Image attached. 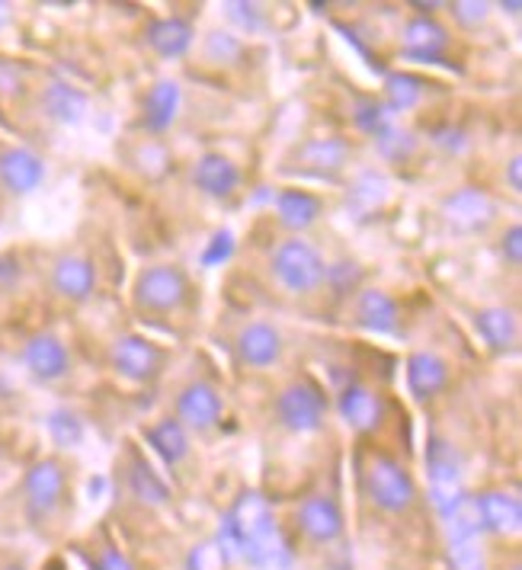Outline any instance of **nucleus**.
<instances>
[{
  "instance_id": "f257e3e1",
  "label": "nucleus",
  "mask_w": 522,
  "mask_h": 570,
  "mask_svg": "<svg viewBox=\"0 0 522 570\" xmlns=\"http://www.w3.org/2000/svg\"><path fill=\"white\" fill-rule=\"evenodd\" d=\"M218 548L232 561L235 554L247 558L254 568L283 570L288 568V544L273 519L269 503L260 493H244L221 522Z\"/></svg>"
},
{
  "instance_id": "f03ea898",
  "label": "nucleus",
  "mask_w": 522,
  "mask_h": 570,
  "mask_svg": "<svg viewBox=\"0 0 522 570\" xmlns=\"http://www.w3.org/2000/svg\"><path fill=\"white\" fill-rule=\"evenodd\" d=\"M366 484L372 500L388 510V513H401L414 503V478L404 471L401 462H394L392 455H375L366 471Z\"/></svg>"
},
{
  "instance_id": "7ed1b4c3",
  "label": "nucleus",
  "mask_w": 522,
  "mask_h": 570,
  "mask_svg": "<svg viewBox=\"0 0 522 570\" xmlns=\"http://www.w3.org/2000/svg\"><path fill=\"white\" fill-rule=\"evenodd\" d=\"M276 414L295 433H312L324 423L327 414V397L314 382H292L279 401H276Z\"/></svg>"
},
{
  "instance_id": "20e7f679",
  "label": "nucleus",
  "mask_w": 522,
  "mask_h": 570,
  "mask_svg": "<svg viewBox=\"0 0 522 570\" xmlns=\"http://www.w3.org/2000/svg\"><path fill=\"white\" fill-rule=\"evenodd\" d=\"M273 269H276L279 283L292 292H312L314 285L324 279V259L317 257V250L305 240H286L276 250Z\"/></svg>"
},
{
  "instance_id": "39448f33",
  "label": "nucleus",
  "mask_w": 522,
  "mask_h": 570,
  "mask_svg": "<svg viewBox=\"0 0 522 570\" xmlns=\"http://www.w3.org/2000/svg\"><path fill=\"white\" fill-rule=\"evenodd\" d=\"M186 276L177 266H155L145 269L135 283V302L145 312H174L184 305Z\"/></svg>"
},
{
  "instance_id": "423d86ee",
  "label": "nucleus",
  "mask_w": 522,
  "mask_h": 570,
  "mask_svg": "<svg viewBox=\"0 0 522 570\" xmlns=\"http://www.w3.org/2000/svg\"><path fill=\"white\" fill-rule=\"evenodd\" d=\"M426 468H430V497L440 507V513H449L462 500V484H459V455L449 442H433L426 452Z\"/></svg>"
},
{
  "instance_id": "0eeeda50",
  "label": "nucleus",
  "mask_w": 522,
  "mask_h": 570,
  "mask_svg": "<svg viewBox=\"0 0 522 570\" xmlns=\"http://www.w3.org/2000/svg\"><path fill=\"white\" fill-rule=\"evenodd\" d=\"M112 365L131 382H151L164 368V350L145 337H122L112 346Z\"/></svg>"
},
{
  "instance_id": "6e6552de",
  "label": "nucleus",
  "mask_w": 522,
  "mask_h": 570,
  "mask_svg": "<svg viewBox=\"0 0 522 570\" xmlns=\"http://www.w3.org/2000/svg\"><path fill=\"white\" fill-rule=\"evenodd\" d=\"M65 491V471L58 462H39L27 474V503L32 517H49Z\"/></svg>"
},
{
  "instance_id": "1a4fd4ad",
  "label": "nucleus",
  "mask_w": 522,
  "mask_h": 570,
  "mask_svg": "<svg viewBox=\"0 0 522 570\" xmlns=\"http://www.w3.org/2000/svg\"><path fill=\"white\" fill-rule=\"evenodd\" d=\"M445 218L455 232H484L494 222V203L481 189H462L445 203Z\"/></svg>"
},
{
  "instance_id": "9d476101",
  "label": "nucleus",
  "mask_w": 522,
  "mask_h": 570,
  "mask_svg": "<svg viewBox=\"0 0 522 570\" xmlns=\"http://www.w3.org/2000/svg\"><path fill=\"white\" fill-rule=\"evenodd\" d=\"M298 525L312 542H334L343 532V513L331 497H312L298 510Z\"/></svg>"
},
{
  "instance_id": "9b49d317",
  "label": "nucleus",
  "mask_w": 522,
  "mask_h": 570,
  "mask_svg": "<svg viewBox=\"0 0 522 570\" xmlns=\"http://www.w3.org/2000/svg\"><path fill=\"white\" fill-rule=\"evenodd\" d=\"M477 503V517H481V529H491L500 535H513L522 525V503L513 493H481L474 497Z\"/></svg>"
},
{
  "instance_id": "f8f14e48",
  "label": "nucleus",
  "mask_w": 522,
  "mask_h": 570,
  "mask_svg": "<svg viewBox=\"0 0 522 570\" xmlns=\"http://www.w3.org/2000/svg\"><path fill=\"white\" fill-rule=\"evenodd\" d=\"M46 177V167L42 160L27 151V148H13V151H3L0 155V180L7 189L13 193H29L36 189Z\"/></svg>"
},
{
  "instance_id": "ddd939ff",
  "label": "nucleus",
  "mask_w": 522,
  "mask_h": 570,
  "mask_svg": "<svg viewBox=\"0 0 522 570\" xmlns=\"http://www.w3.org/2000/svg\"><path fill=\"white\" fill-rule=\"evenodd\" d=\"M27 365L36 379L55 382V379H61L68 372V350H65L61 340L49 337V334L32 337L27 346Z\"/></svg>"
},
{
  "instance_id": "4468645a",
  "label": "nucleus",
  "mask_w": 522,
  "mask_h": 570,
  "mask_svg": "<svg viewBox=\"0 0 522 570\" xmlns=\"http://www.w3.org/2000/svg\"><path fill=\"white\" fill-rule=\"evenodd\" d=\"M279 350H283L279 334L273 327H266V324H250L237 337V356H240V363L257 365V368L276 363L279 360Z\"/></svg>"
},
{
  "instance_id": "2eb2a0df",
  "label": "nucleus",
  "mask_w": 522,
  "mask_h": 570,
  "mask_svg": "<svg viewBox=\"0 0 522 570\" xmlns=\"http://www.w3.org/2000/svg\"><path fill=\"white\" fill-rule=\"evenodd\" d=\"M237 183H240V170H237L228 157L206 155L196 164V186H199L203 193L215 196V199L232 196L237 189Z\"/></svg>"
},
{
  "instance_id": "dca6fc26",
  "label": "nucleus",
  "mask_w": 522,
  "mask_h": 570,
  "mask_svg": "<svg viewBox=\"0 0 522 570\" xmlns=\"http://www.w3.org/2000/svg\"><path fill=\"white\" fill-rule=\"evenodd\" d=\"M177 411H180V420L189 423L193 430H209L211 423L218 420V414H221V401H218V394L209 385H189L180 394Z\"/></svg>"
},
{
  "instance_id": "f3484780",
  "label": "nucleus",
  "mask_w": 522,
  "mask_h": 570,
  "mask_svg": "<svg viewBox=\"0 0 522 570\" xmlns=\"http://www.w3.org/2000/svg\"><path fill=\"white\" fill-rule=\"evenodd\" d=\"M449 382V365L436 353H417L407 363V385L417 397H433Z\"/></svg>"
},
{
  "instance_id": "a211bd4d",
  "label": "nucleus",
  "mask_w": 522,
  "mask_h": 570,
  "mask_svg": "<svg viewBox=\"0 0 522 570\" xmlns=\"http://www.w3.org/2000/svg\"><path fill=\"white\" fill-rule=\"evenodd\" d=\"M339 414L356 430H372L382 420V401L363 385H349L339 394Z\"/></svg>"
},
{
  "instance_id": "6ab92c4d",
  "label": "nucleus",
  "mask_w": 522,
  "mask_h": 570,
  "mask_svg": "<svg viewBox=\"0 0 522 570\" xmlns=\"http://www.w3.org/2000/svg\"><path fill=\"white\" fill-rule=\"evenodd\" d=\"M298 160H302V167H305L308 174H317V177H334L339 167L346 164V145L337 141V138H317V141L302 145Z\"/></svg>"
},
{
  "instance_id": "aec40b11",
  "label": "nucleus",
  "mask_w": 522,
  "mask_h": 570,
  "mask_svg": "<svg viewBox=\"0 0 522 570\" xmlns=\"http://www.w3.org/2000/svg\"><path fill=\"white\" fill-rule=\"evenodd\" d=\"M360 321H363V327L375 331V334H394L397 324H401V314H397L392 295L363 292L360 295Z\"/></svg>"
},
{
  "instance_id": "412c9836",
  "label": "nucleus",
  "mask_w": 522,
  "mask_h": 570,
  "mask_svg": "<svg viewBox=\"0 0 522 570\" xmlns=\"http://www.w3.org/2000/svg\"><path fill=\"white\" fill-rule=\"evenodd\" d=\"M55 288L65 298H87L93 292V266L80 257H61L55 266Z\"/></svg>"
},
{
  "instance_id": "4be33fe9",
  "label": "nucleus",
  "mask_w": 522,
  "mask_h": 570,
  "mask_svg": "<svg viewBox=\"0 0 522 570\" xmlns=\"http://www.w3.org/2000/svg\"><path fill=\"white\" fill-rule=\"evenodd\" d=\"M445 42H449L445 29L433 20H414L404 32V49L411 58H420V61H436L445 49Z\"/></svg>"
},
{
  "instance_id": "5701e85b",
  "label": "nucleus",
  "mask_w": 522,
  "mask_h": 570,
  "mask_svg": "<svg viewBox=\"0 0 522 570\" xmlns=\"http://www.w3.org/2000/svg\"><path fill=\"white\" fill-rule=\"evenodd\" d=\"M177 109H180V87L174 80H160L155 90L148 94L145 126L151 131H164L177 119Z\"/></svg>"
},
{
  "instance_id": "b1692460",
  "label": "nucleus",
  "mask_w": 522,
  "mask_h": 570,
  "mask_svg": "<svg viewBox=\"0 0 522 570\" xmlns=\"http://www.w3.org/2000/svg\"><path fill=\"white\" fill-rule=\"evenodd\" d=\"M276 212H279V222L286 228L298 232V228H308L314 218L321 215V199L312 196V193H305V189H286L276 199Z\"/></svg>"
},
{
  "instance_id": "393cba45",
  "label": "nucleus",
  "mask_w": 522,
  "mask_h": 570,
  "mask_svg": "<svg viewBox=\"0 0 522 570\" xmlns=\"http://www.w3.org/2000/svg\"><path fill=\"white\" fill-rule=\"evenodd\" d=\"M148 42L164 58H180L193 46V29L184 20H155L148 27Z\"/></svg>"
},
{
  "instance_id": "a878e982",
  "label": "nucleus",
  "mask_w": 522,
  "mask_h": 570,
  "mask_svg": "<svg viewBox=\"0 0 522 570\" xmlns=\"http://www.w3.org/2000/svg\"><path fill=\"white\" fill-rule=\"evenodd\" d=\"M148 442L157 449V455L167 462V465H177L184 462L186 452H189V442H186L184 426L177 420H160L157 426L148 430Z\"/></svg>"
},
{
  "instance_id": "bb28decb",
  "label": "nucleus",
  "mask_w": 522,
  "mask_h": 570,
  "mask_svg": "<svg viewBox=\"0 0 522 570\" xmlns=\"http://www.w3.org/2000/svg\"><path fill=\"white\" fill-rule=\"evenodd\" d=\"M477 331L494 350H506L516 340V317L506 308H487V312L477 314Z\"/></svg>"
},
{
  "instance_id": "cd10ccee",
  "label": "nucleus",
  "mask_w": 522,
  "mask_h": 570,
  "mask_svg": "<svg viewBox=\"0 0 522 570\" xmlns=\"http://www.w3.org/2000/svg\"><path fill=\"white\" fill-rule=\"evenodd\" d=\"M46 109L52 112L58 122H78L80 112L87 109V97L68 87V83H52L46 94Z\"/></svg>"
},
{
  "instance_id": "c85d7f7f",
  "label": "nucleus",
  "mask_w": 522,
  "mask_h": 570,
  "mask_svg": "<svg viewBox=\"0 0 522 570\" xmlns=\"http://www.w3.org/2000/svg\"><path fill=\"white\" fill-rule=\"evenodd\" d=\"M129 484L131 491H135V497L145 500V503H167V497H170V493H167V484H164L155 471H151V465H145L138 455L131 459Z\"/></svg>"
},
{
  "instance_id": "c756f323",
  "label": "nucleus",
  "mask_w": 522,
  "mask_h": 570,
  "mask_svg": "<svg viewBox=\"0 0 522 570\" xmlns=\"http://www.w3.org/2000/svg\"><path fill=\"white\" fill-rule=\"evenodd\" d=\"M423 80L414 78V75H392L388 78V104L392 109H414L420 104V97H423Z\"/></svg>"
},
{
  "instance_id": "7c9ffc66",
  "label": "nucleus",
  "mask_w": 522,
  "mask_h": 570,
  "mask_svg": "<svg viewBox=\"0 0 522 570\" xmlns=\"http://www.w3.org/2000/svg\"><path fill=\"white\" fill-rule=\"evenodd\" d=\"M49 433H52V440L58 445H75L83 436V430H80V420L75 414H68V411H55L49 416Z\"/></svg>"
},
{
  "instance_id": "2f4dec72",
  "label": "nucleus",
  "mask_w": 522,
  "mask_h": 570,
  "mask_svg": "<svg viewBox=\"0 0 522 570\" xmlns=\"http://www.w3.org/2000/svg\"><path fill=\"white\" fill-rule=\"evenodd\" d=\"M356 122H360V129L372 131L375 138L392 129V122H388V112H385V106H378L375 100H366V104H360V109H356Z\"/></svg>"
},
{
  "instance_id": "473e14b6",
  "label": "nucleus",
  "mask_w": 522,
  "mask_h": 570,
  "mask_svg": "<svg viewBox=\"0 0 522 570\" xmlns=\"http://www.w3.org/2000/svg\"><path fill=\"white\" fill-rule=\"evenodd\" d=\"M449 554H452L455 570H484V554H481V548H477V539L452 542Z\"/></svg>"
},
{
  "instance_id": "72a5a7b5",
  "label": "nucleus",
  "mask_w": 522,
  "mask_h": 570,
  "mask_svg": "<svg viewBox=\"0 0 522 570\" xmlns=\"http://www.w3.org/2000/svg\"><path fill=\"white\" fill-rule=\"evenodd\" d=\"M225 564H228V558H225V551L215 542L199 544L189 554V570H225Z\"/></svg>"
},
{
  "instance_id": "f704fd0d",
  "label": "nucleus",
  "mask_w": 522,
  "mask_h": 570,
  "mask_svg": "<svg viewBox=\"0 0 522 570\" xmlns=\"http://www.w3.org/2000/svg\"><path fill=\"white\" fill-rule=\"evenodd\" d=\"M378 148H382V155L385 157L401 160V157H407L411 151H414V138H411L407 131L388 129L385 135H378Z\"/></svg>"
},
{
  "instance_id": "c9c22d12",
  "label": "nucleus",
  "mask_w": 522,
  "mask_h": 570,
  "mask_svg": "<svg viewBox=\"0 0 522 570\" xmlns=\"http://www.w3.org/2000/svg\"><path fill=\"white\" fill-rule=\"evenodd\" d=\"M232 254H235V237H232V232H218L209 240V247L203 250V263L221 266L225 259H232Z\"/></svg>"
},
{
  "instance_id": "e433bc0d",
  "label": "nucleus",
  "mask_w": 522,
  "mask_h": 570,
  "mask_svg": "<svg viewBox=\"0 0 522 570\" xmlns=\"http://www.w3.org/2000/svg\"><path fill=\"white\" fill-rule=\"evenodd\" d=\"M244 52L240 49V42H237L235 36H211L209 39V55L211 58H221V61H232V58H237V55Z\"/></svg>"
},
{
  "instance_id": "4c0bfd02",
  "label": "nucleus",
  "mask_w": 522,
  "mask_h": 570,
  "mask_svg": "<svg viewBox=\"0 0 522 570\" xmlns=\"http://www.w3.org/2000/svg\"><path fill=\"white\" fill-rule=\"evenodd\" d=\"M228 17L237 20L244 29L260 27V7L257 3H228Z\"/></svg>"
},
{
  "instance_id": "58836bf2",
  "label": "nucleus",
  "mask_w": 522,
  "mask_h": 570,
  "mask_svg": "<svg viewBox=\"0 0 522 570\" xmlns=\"http://www.w3.org/2000/svg\"><path fill=\"white\" fill-rule=\"evenodd\" d=\"M331 279H337V292H349L360 283V269H353V263H339L331 269Z\"/></svg>"
},
{
  "instance_id": "ea45409f",
  "label": "nucleus",
  "mask_w": 522,
  "mask_h": 570,
  "mask_svg": "<svg viewBox=\"0 0 522 570\" xmlns=\"http://www.w3.org/2000/svg\"><path fill=\"white\" fill-rule=\"evenodd\" d=\"M503 254H506V259L513 263V266H520L522 263V228L516 225V228H510V234L503 237Z\"/></svg>"
},
{
  "instance_id": "a19ab883",
  "label": "nucleus",
  "mask_w": 522,
  "mask_h": 570,
  "mask_svg": "<svg viewBox=\"0 0 522 570\" xmlns=\"http://www.w3.org/2000/svg\"><path fill=\"white\" fill-rule=\"evenodd\" d=\"M484 3H459L455 7V13H459V20H465V23H474V20H484Z\"/></svg>"
},
{
  "instance_id": "79ce46f5",
  "label": "nucleus",
  "mask_w": 522,
  "mask_h": 570,
  "mask_svg": "<svg viewBox=\"0 0 522 570\" xmlns=\"http://www.w3.org/2000/svg\"><path fill=\"white\" fill-rule=\"evenodd\" d=\"M100 570H135L129 558H122L119 551H106L104 561H100Z\"/></svg>"
},
{
  "instance_id": "37998d69",
  "label": "nucleus",
  "mask_w": 522,
  "mask_h": 570,
  "mask_svg": "<svg viewBox=\"0 0 522 570\" xmlns=\"http://www.w3.org/2000/svg\"><path fill=\"white\" fill-rule=\"evenodd\" d=\"M510 183H513V189H522V177H520V157L510 164Z\"/></svg>"
},
{
  "instance_id": "c03bdc74",
  "label": "nucleus",
  "mask_w": 522,
  "mask_h": 570,
  "mask_svg": "<svg viewBox=\"0 0 522 570\" xmlns=\"http://www.w3.org/2000/svg\"><path fill=\"white\" fill-rule=\"evenodd\" d=\"M3 20H7V7L0 3V27H3Z\"/></svg>"
},
{
  "instance_id": "a18cd8bd",
  "label": "nucleus",
  "mask_w": 522,
  "mask_h": 570,
  "mask_svg": "<svg viewBox=\"0 0 522 570\" xmlns=\"http://www.w3.org/2000/svg\"><path fill=\"white\" fill-rule=\"evenodd\" d=\"M3 570H23V568H3Z\"/></svg>"
}]
</instances>
